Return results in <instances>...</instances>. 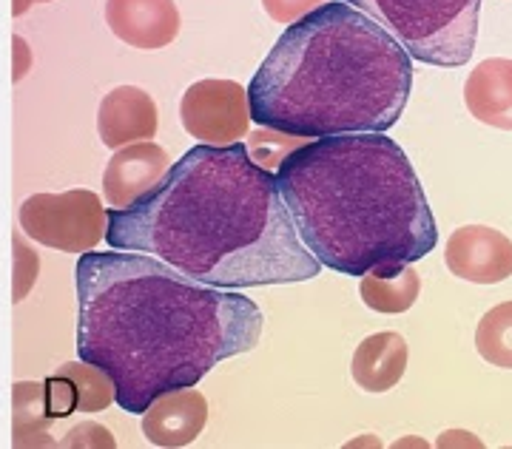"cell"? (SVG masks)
Returning a JSON list of instances; mask_svg holds the SVG:
<instances>
[{
    "label": "cell",
    "instance_id": "16",
    "mask_svg": "<svg viewBox=\"0 0 512 449\" xmlns=\"http://www.w3.org/2000/svg\"><path fill=\"white\" fill-rule=\"evenodd\" d=\"M359 296L376 313H404L416 305L421 293V276L413 262H387L359 276Z\"/></svg>",
    "mask_w": 512,
    "mask_h": 449
},
{
    "label": "cell",
    "instance_id": "10",
    "mask_svg": "<svg viewBox=\"0 0 512 449\" xmlns=\"http://www.w3.org/2000/svg\"><path fill=\"white\" fill-rule=\"evenodd\" d=\"M114 401L111 378L89 361H69L43 381V410L49 421L72 413H100Z\"/></svg>",
    "mask_w": 512,
    "mask_h": 449
},
{
    "label": "cell",
    "instance_id": "15",
    "mask_svg": "<svg viewBox=\"0 0 512 449\" xmlns=\"http://www.w3.org/2000/svg\"><path fill=\"white\" fill-rule=\"evenodd\" d=\"M407 370V342L402 333H373L356 347L350 373L365 393H387L402 381Z\"/></svg>",
    "mask_w": 512,
    "mask_h": 449
},
{
    "label": "cell",
    "instance_id": "25",
    "mask_svg": "<svg viewBox=\"0 0 512 449\" xmlns=\"http://www.w3.org/2000/svg\"><path fill=\"white\" fill-rule=\"evenodd\" d=\"M35 3H52V0H12V15H15V18L26 15Z\"/></svg>",
    "mask_w": 512,
    "mask_h": 449
},
{
    "label": "cell",
    "instance_id": "8",
    "mask_svg": "<svg viewBox=\"0 0 512 449\" xmlns=\"http://www.w3.org/2000/svg\"><path fill=\"white\" fill-rule=\"evenodd\" d=\"M453 276L476 285H498L512 276V239L487 225H464L444 248Z\"/></svg>",
    "mask_w": 512,
    "mask_h": 449
},
{
    "label": "cell",
    "instance_id": "18",
    "mask_svg": "<svg viewBox=\"0 0 512 449\" xmlns=\"http://www.w3.org/2000/svg\"><path fill=\"white\" fill-rule=\"evenodd\" d=\"M476 350L487 364L512 370V302H501L484 313L476 330Z\"/></svg>",
    "mask_w": 512,
    "mask_h": 449
},
{
    "label": "cell",
    "instance_id": "9",
    "mask_svg": "<svg viewBox=\"0 0 512 449\" xmlns=\"http://www.w3.org/2000/svg\"><path fill=\"white\" fill-rule=\"evenodd\" d=\"M106 23L123 43L154 52L180 35V9L174 0H106Z\"/></svg>",
    "mask_w": 512,
    "mask_h": 449
},
{
    "label": "cell",
    "instance_id": "1",
    "mask_svg": "<svg viewBox=\"0 0 512 449\" xmlns=\"http://www.w3.org/2000/svg\"><path fill=\"white\" fill-rule=\"evenodd\" d=\"M77 356L143 415L157 396L194 387L262 336L254 299L185 276L148 253H83L77 262Z\"/></svg>",
    "mask_w": 512,
    "mask_h": 449
},
{
    "label": "cell",
    "instance_id": "20",
    "mask_svg": "<svg viewBox=\"0 0 512 449\" xmlns=\"http://www.w3.org/2000/svg\"><path fill=\"white\" fill-rule=\"evenodd\" d=\"M37 273H40L37 253L20 236H15V279H12V302L15 305H20L29 296V290L35 288Z\"/></svg>",
    "mask_w": 512,
    "mask_h": 449
},
{
    "label": "cell",
    "instance_id": "2",
    "mask_svg": "<svg viewBox=\"0 0 512 449\" xmlns=\"http://www.w3.org/2000/svg\"><path fill=\"white\" fill-rule=\"evenodd\" d=\"M106 242L148 253L214 288L293 285L319 276L276 177L245 143L194 145L128 208H109Z\"/></svg>",
    "mask_w": 512,
    "mask_h": 449
},
{
    "label": "cell",
    "instance_id": "24",
    "mask_svg": "<svg viewBox=\"0 0 512 449\" xmlns=\"http://www.w3.org/2000/svg\"><path fill=\"white\" fill-rule=\"evenodd\" d=\"M467 432H444L439 438V447H453V444H470V447H481L478 438H464Z\"/></svg>",
    "mask_w": 512,
    "mask_h": 449
},
{
    "label": "cell",
    "instance_id": "14",
    "mask_svg": "<svg viewBox=\"0 0 512 449\" xmlns=\"http://www.w3.org/2000/svg\"><path fill=\"white\" fill-rule=\"evenodd\" d=\"M467 111L484 126L512 131V60L487 57L464 83Z\"/></svg>",
    "mask_w": 512,
    "mask_h": 449
},
{
    "label": "cell",
    "instance_id": "11",
    "mask_svg": "<svg viewBox=\"0 0 512 449\" xmlns=\"http://www.w3.org/2000/svg\"><path fill=\"white\" fill-rule=\"evenodd\" d=\"M171 168V157L163 145L143 140V143L123 145L114 151L103 174V197L111 208H128L163 180Z\"/></svg>",
    "mask_w": 512,
    "mask_h": 449
},
{
    "label": "cell",
    "instance_id": "23",
    "mask_svg": "<svg viewBox=\"0 0 512 449\" xmlns=\"http://www.w3.org/2000/svg\"><path fill=\"white\" fill-rule=\"evenodd\" d=\"M32 69V49L20 35L12 37V80L20 83Z\"/></svg>",
    "mask_w": 512,
    "mask_h": 449
},
{
    "label": "cell",
    "instance_id": "3",
    "mask_svg": "<svg viewBox=\"0 0 512 449\" xmlns=\"http://www.w3.org/2000/svg\"><path fill=\"white\" fill-rule=\"evenodd\" d=\"M274 177L302 245L342 276L419 262L439 242L419 177L387 131L316 137L293 148Z\"/></svg>",
    "mask_w": 512,
    "mask_h": 449
},
{
    "label": "cell",
    "instance_id": "13",
    "mask_svg": "<svg viewBox=\"0 0 512 449\" xmlns=\"http://www.w3.org/2000/svg\"><path fill=\"white\" fill-rule=\"evenodd\" d=\"M160 123V111L157 103L151 100V94L137 86H117L111 89L100 111H97V131L106 148H123L131 143H143L154 140Z\"/></svg>",
    "mask_w": 512,
    "mask_h": 449
},
{
    "label": "cell",
    "instance_id": "22",
    "mask_svg": "<svg viewBox=\"0 0 512 449\" xmlns=\"http://www.w3.org/2000/svg\"><path fill=\"white\" fill-rule=\"evenodd\" d=\"M325 0H262L268 18L276 23H293V20L305 18L308 12H313L316 6H322Z\"/></svg>",
    "mask_w": 512,
    "mask_h": 449
},
{
    "label": "cell",
    "instance_id": "12",
    "mask_svg": "<svg viewBox=\"0 0 512 449\" xmlns=\"http://www.w3.org/2000/svg\"><path fill=\"white\" fill-rule=\"evenodd\" d=\"M208 424V401L200 390L180 387L157 396L143 413V435L154 447H188Z\"/></svg>",
    "mask_w": 512,
    "mask_h": 449
},
{
    "label": "cell",
    "instance_id": "21",
    "mask_svg": "<svg viewBox=\"0 0 512 449\" xmlns=\"http://www.w3.org/2000/svg\"><path fill=\"white\" fill-rule=\"evenodd\" d=\"M63 447H117V441H114V435H111L106 427H100V424H94V421H86V424H77L63 441H60Z\"/></svg>",
    "mask_w": 512,
    "mask_h": 449
},
{
    "label": "cell",
    "instance_id": "19",
    "mask_svg": "<svg viewBox=\"0 0 512 449\" xmlns=\"http://www.w3.org/2000/svg\"><path fill=\"white\" fill-rule=\"evenodd\" d=\"M305 143V137H296V134H285V131H274V128L259 126V131L251 134L248 140V154L256 165L262 168H276L279 162L285 160L291 154L293 148Z\"/></svg>",
    "mask_w": 512,
    "mask_h": 449
},
{
    "label": "cell",
    "instance_id": "6",
    "mask_svg": "<svg viewBox=\"0 0 512 449\" xmlns=\"http://www.w3.org/2000/svg\"><path fill=\"white\" fill-rule=\"evenodd\" d=\"M109 211L94 191L32 194L20 205V228L35 242L66 253L94 251L106 239Z\"/></svg>",
    "mask_w": 512,
    "mask_h": 449
},
{
    "label": "cell",
    "instance_id": "7",
    "mask_svg": "<svg viewBox=\"0 0 512 449\" xmlns=\"http://www.w3.org/2000/svg\"><path fill=\"white\" fill-rule=\"evenodd\" d=\"M183 128L205 145H231L251 128L248 91L237 80H200L180 103Z\"/></svg>",
    "mask_w": 512,
    "mask_h": 449
},
{
    "label": "cell",
    "instance_id": "17",
    "mask_svg": "<svg viewBox=\"0 0 512 449\" xmlns=\"http://www.w3.org/2000/svg\"><path fill=\"white\" fill-rule=\"evenodd\" d=\"M49 418L43 410V384L18 381L15 384V447H52Z\"/></svg>",
    "mask_w": 512,
    "mask_h": 449
},
{
    "label": "cell",
    "instance_id": "5",
    "mask_svg": "<svg viewBox=\"0 0 512 449\" xmlns=\"http://www.w3.org/2000/svg\"><path fill=\"white\" fill-rule=\"evenodd\" d=\"M399 40L410 60L458 69L473 60L481 0H345Z\"/></svg>",
    "mask_w": 512,
    "mask_h": 449
},
{
    "label": "cell",
    "instance_id": "4",
    "mask_svg": "<svg viewBox=\"0 0 512 449\" xmlns=\"http://www.w3.org/2000/svg\"><path fill=\"white\" fill-rule=\"evenodd\" d=\"M245 91L256 126L305 140L390 131L413 91V60L365 12L325 0L288 23Z\"/></svg>",
    "mask_w": 512,
    "mask_h": 449
}]
</instances>
